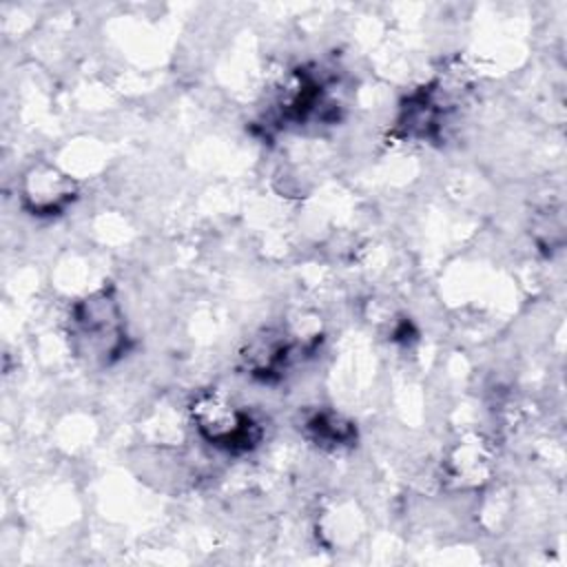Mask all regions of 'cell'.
<instances>
[{"label":"cell","mask_w":567,"mask_h":567,"mask_svg":"<svg viewBox=\"0 0 567 567\" xmlns=\"http://www.w3.org/2000/svg\"><path fill=\"white\" fill-rule=\"evenodd\" d=\"M188 414L197 434L213 447L246 452L261 439L259 423L215 388L197 392L188 405Z\"/></svg>","instance_id":"6da1fadb"},{"label":"cell","mask_w":567,"mask_h":567,"mask_svg":"<svg viewBox=\"0 0 567 567\" xmlns=\"http://www.w3.org/2000/svg\"><path fill=\"white\" fill-rule=\"evenodd\" d=\"M71 334L82 343L84 352L109 359L117 354L124 341V323L120 308L109 292H97L80 301L73 310Z\"/></svg>","instance_id":"7a4b0ae2"},{"label":"cell","mask_w":567,"mask_h":567,"mask_svg":"<svg viewBox=\"0 0 567 567\" xmlns=\"http://www.w3.org/2000/svg\"><path fill=\"white\" fill-rule=\"evenodd\" d=\"M22 206L31 215H60L78 197V188L51 164H40L27 171L22 179Z\"/></svg>","instance_id":"3957f363"},{"label":"cell","mask_w":567,"mask_h":567,"mask_svg":"<svg viewBox=\"0 0 567 567\" xmlns=\"http://www.w3.org/2000/svg\"><path fill=\"white\" fill-rule=\"evenodd\" d=\"M487 454L483 450V443L478 439L474 441H463L456 452L454 458L450 461V472L452 478L458 481L461 487H470V485H478L485 481L487 476Z\"/></svg>","instance_id":"277c9868"},{"label":"cell","mask_w":567,"mask_h":567,"mask_svg":"<svg viewBox=\"0 0 567 567\" xmlns=\"http://www.w3.org/2000/svg\"><path fill=\"white\" fill-rule=\"evenodd\" d=\"M308 430L312 432V436L319 441V443H328V445H339V443H346L350 436H352V427L350 423H341L339 416L334 414H315L310 421H308Z\"/></svg>","instance_id":"5b68a950"}]
</instances>
